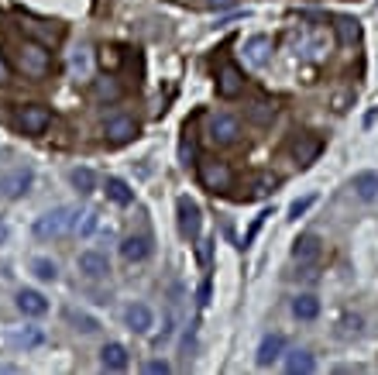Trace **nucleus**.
Returning <instances> with one entry per match:
<instances>
[{
  "mask_svg": "<svg viewBox=\"0 0 378 375\" xmlns=\"http://www.w3.org/2000/svg\"><path fill=\"white\" fill-rule=\"evenodd\" d=\"M282 351H286V338H282V334H265V338H262V345H258V355H255L258 369L275 365V362L282 358Z\"/></svg>",
  "mask_w": 378,
  "mask_h": 375,
  "instance_id": "obj_8",
  "label": "nucleus"
},
{
  "mask_svg": "<svg viewBox=\"0 0 378 375\" xmlns=\"http://www.w3.org/2000/svg\"><path fill=\"white\" fill-rule=\"evenodd\" d=\"M176 214H179V231H183V238L196 242V238H200V224H203L200 203H196V200H189V196H179Z\"/></svg>",
  "mask_w": 378,
  "mask_h": 375,
  "instance_id": "obj_2",
  "label": "nucleus"
},
{
  "mask_svg": "<svg viewBox=\"0 0 378 375\" xmlns=\"http://www.w3.org/2000/svg\"><path fill=\"white\" fill-rule=\"evenodd\" d=\"M310 207H313V196H303V200H296V203L289 207V220H299V217L306 214Z\"/></svg>",
  "mask_w": 378,
  "mask_h": 375,
  "instance_id": "obj_27",
  "label": "nucleus"
},
{
  "mask_svg": "<svg viewBox=\"0 0 378 375\" xmlns=\"http://www.w3.org/2000/svg\"><path fill=\"white\" fill-rule=\"evenodd\" d=\"M320 238L317 234H299L296 238V244H293V258L296 262H317L320 258Z\"/></svg>",
  "mask_w": 378,
  "mask_h": 375,
  "instance_id": "obj_15",
  "label": "nucleus"
},
{
  "mask_svg": "<svg viewBox=\"0 0 378 375\" xmlns=\"http://www.w3.org/2000/svg\"><path fill=\"white\" fill-rule=\"evenodd\" d=\"M69 179H73V186L80 189L83 196H86V193H93V189H97V176H93V172H90V169H73V172H69Z\"/></svg>",
  "mask_w": 378,
  "mask_h": 375,
  "instance_id": "obj_24",
  "label": "nucleus"
},
{
  "mask_svg": "<svg viewBox=\"0 0 378 375\" xmlns=\"http://www.w3.org/2000/svg\"><path fill=\"white\" fill-rule=\"evenodd\" d=\"M11 341H14L18 348H38V345L45 341V334H42L38 327H25V331H14Z\"/></svg>",
  "mask_w": 378,
  "mask_h": 375,
  "instance_id": "obj_23",
  "label": "nucleus"
},
{
  "mask_svg": "<svg viewBox=\"0 0 378 375\" xmlns=\"http://www.w3.org/2000/svg\"><path fill=\"white\" fill-rule=\"evenodd\" d=\"M210 138H214L217 145H234L241 138V121L231 117V114H217L214 121H210Z\"/></svg>",
  "mask_w": 378,
  "mask_h": 375,
  "instance_id": "obj_5",
  "label": "nucleus"
},
{
  "mask_svg": "<svg viewBox=\"0 0 378 375\" xmlns=\"http://www.w3.org/2000/svg\"><path fill=\"white\" fill-rule=\"evenodd\" d=\"M100 365H104L107 372H124V369L131 365V355H128L124 345L110 341V345H104V351H100Z\"/></svg>",
  "mask_w": 378,
  "mask_h": 375,
  "instance_id": "obj_12",
  "label": "nucleus"
},
{
  "mask_svg": "<svg viewBox=\"0 0 378 375\" xmlns=\"http://www.w3.org/2000/svg\"><path fill=\"white\" fill-rule=\"evenodd\" d=\"M255 117H258V121H265V117H275V107H269V104H258Z\"/></svg>",
  "mask_w": 378,
  "mask_h": 375,
  "instance_id": "obj_31",
  "label": "nucleus"
},
{
  "mask_svg": "<svg viewBox=\"0 0 378 375\" xmlns=\"http://www.w3.org/2000/svg\"><path fill=\"white\" fill-rule=\"evenodd\" d=\"M320 148H324V141H320V138H313V134L299 138L296 141V162L299 165H310V162L320 155Z\"/></svg>",
  "mask_w": 378,
  "mask_h": 375,
  "instance_id": "obj_20",
  "label": "nucleus"
},
{
  "mask_svg": "<svg viewBox=\"0 0 378 375\" xmlns=\"http://www.w3.org/2000/svg\"><path fill=\"white\" fill-rule=\"evenodd\" d=\"M31 272H35L42 282H55V279H59V266H55L52 258H35V262H31Z\"/></svg>",
  "mask_w": 378,
  "mask_h": 375,
  "instance_id": "obj_25",
  "label": "nucleus"
},
{
  "mask_svg": "<svg viewBox=\"0 0 378 375\" xmlns=\"http://www.w3.org/2000/svg\"><path fill=\"white\" fill-rule=\"evenodd\" d=\"M124 323H128V331H135V334H148L155 317H152V310H148L145 303H131V306L124 310Z\"/></svg>",
  "mask_w": 378,
  "mask_h": 375,
  "instance_id": "obj_13",
  "label": "nucleus"
},
{
  "mask_svg": "<svg viewBox=\"0 0 378 375\" xmlns=\"http://www.w3.org/2000/svg\"><path fill=\"white\" fill-rule=\"evenodd\" d=\"M200 179H203V186L207 189H227L231 186V169H227V162H203L200 165Z\"/></svg>",
  "mask_w": 378,
  "mask_h": 375,
  "instance_id": "obj_7",
  "label": "nucleus"
},
{
  "mask_svg": "<svg viewBox=\"0 0 378 375\" xmlns=\"http://www.w3.org/2000/svg\"><path fill=\"white\" fill-rule=\"evenodd\" d=\"M76 227H80V234H90V231L97 227V214H93V210H90V214H83V224L76 220Z\"/></svg>",
  "mask_w": 378,
  "mask_h": 375,
  "instance_id": "obj_28",
  "label": "nucleus"
},
{
  "mask_svg": "<svg viewBox=\"0 0 378 375\" xmlns=\"http://www.w3.org/2000/svg\"><path fill=\"white\" fill-rule=\"evenodd\" d=\"M52 124V110L42 104H31L21 110V131L25 134H45V128Z\"/></svg>",
  "mask_w": 378,
  "mask_h": 375,
  "instance_id": "obj_6",
  "label": "nucleus"
},
{
  "mask_svg": "<svg viewBox=\"0 0 378 375\" xmlns=\"http://www.w3.org/2000/svg\"><path fill=\"white\" fill-rule=\"evenodd\" d=\"M145 372L148 375H169V362H159V358H155V362L145 365Z\"/></svg>",
  "mask_w": 378,
  "mask_h": 375,
  "instance_id": "obj_29",
  "label": "nucleus"
},
{
  "mask_svg": "<svg viewBox=\"0 0 378 375\" xmlns=\"http://www.w3.org/2000/svg\"><path fill=\"white\" fill-rule=\"evenodd\" d=\"M241 90H244V73L234 62H224L220 73H217V93H220L224 100H234Z\"/></svg>",
  "mask_w": 378,
  "mask_h": 375,
  "instance_id": "obj_4",
  "label": "nucleus"
},
{
  "mask_svg": "<svg viewBox=\"0 0 378 375\" xmlns=\"http://www.w3.org/2000/svg\"><path fill=\"white\" fill-rule=\"evenodd\" d=\"M152 255V238L148 234H131L121 242V258L124 262H145Z\"/></svg>",
  "mask_w": 378,
  "mask_h": 375,
  "instance_id": "obj_11",
  "label": "nucleus"
},
{
  "mask_svg": "<svg viewBox=\"0 0 378 375\" xmlns=\"http://www.w3.org/2000/svg\"><path fill=\"white\" fill-rule=\"evenodd\" d=\"M18 62H21V69H25L28 76H45L49 66H52V55L45 52L42 45H21Z\"/></svg>",
  "mask_w": 378,
  "mask_h": 375,
  "instance_id": "obj_3",
  "label": "nucleus"
},
{
  "mask_svg": "<svg viewBox=\"0 0 378 375\" xmlns=\"http://www.w3.org/2000/svg\"><path fill=\"white\" fill-rule=\"evenodd\" d=\"M351 186H354V193H358L361 200H375L378 196V172H358Z\"/></svg>",
  "mask_w": 378,
  "mask_h": 375,
  "instance_id": "obj_22",
  "label": "nucleus"
},
{
  "mask_svg": "<svg viewBox=\"0 0 378 375\" xmlns=\"http://www.w3.org/2000/svg\"><path fill=\"white\" fill-rule=\"evenodd\" d=\"M76 266L86 279H107L110 275V262L107 255H100V251H83L80 258H76Z\"/></svg>",
  "mask_w": 378,
  "mask_h": 375,
  "instance_id": "obj_9",
  "label": "nucleus"
},
{
  "mask_svg": "<svg viewBox=\"0 0 378 375\" xmlns=\"http://www.w3.org/2000/svg\"><path fill=\"white\" fill-rule=\"evenodd\" d=\"M69 227H76V210L73 207H55L49 214H42L35 220V238L49 242V238H62Z\"/></svg>",
  "mask_w": 378,
  "mask_h": 375,
  "instance_id": "obj_1",
  "label": "nucleus"
},
{
  "mask_svg": "<svg viewBox=\"0 0 378 375\" xmlns=\"http://www.w3.org/2000/svg\"><path fill=\"white\" fill-rule=\"evenodd\" d=\"M31 179H35V172H31V169H14L11 176H4V183H0V189H4V196L18 200V196H25V193H28V186H31Z\"/></svg>",
  "mask_w": 378,
  "mask_h": 375,
  "instance_id": "obj_14",
  "label": "nucleus"
},
{
  "mask_svg": "<svg viewBox=\"0 0 378 375\" xmlns=\"http://www.w3.org/2000/svg\"><path fill=\"white\" fill-rule=\"evenodd\" d=\"M14 303H18V310H21L25 317H45V314H49V299L38 293V290H21V293L14 296Z\"/></svg>",
  "mask_w": 378,
  "mask_h": 375,
  "instance_id": "obj_10",
  "label": "nucleus"
},
{
  "mask_svg": "<svg viewBox=\"0 0 378 375\" xmlns=\"http://www.w3.org/2000/svg\"><path fill=\"white\" fill-rule=\"evenodd\" d=\"M207 4H210V7H234L238 0H207Z\"/></svg>",
  "mask_w": 378,
  "mask_h": 375,
  "instance_id": "obj_32",
  "label": "nucleus"
},
{
  "mask_svg": "<svg viewBox=\"0 0 378 375\" xmlns=\"http://www.w3.org/2000/svg\"><path fill=\"white\" fill-rule=\"evenodd\" d=\"M0 80H7V66H4V59H0Z\"/></svg>",
  "mask_w": 378,
  "mask_h": 375,
  "instance_id": "obj_34",
  "label": "nucleus"
},
{
  "mask_svg": "<svg viewBox=\"0 0 378 375\" xmlns=\"http://www.w3.org/2000/svg\"><path fill=\"white\" fill-rule=\"evenodd\" d=\"M269 52H272V42L265 35H255V38L248 42V62H251V66H265V62H269Z\"/></svg>",
  "mask_w": 378,
  "mask_h": 375,
  "instance_id": "obj_21",
  "label": "nucleus"
},
{
  "mask_svg": "<svg viewBox=\"0 0 378 375\" xmlns=\"http://www.w3.org/2000/svg\"><path fill=\"white\" fill-rule=\"evenodd\" d=\"M275 186H279V179H275V176H258V179H255V186H251V196H265V193L275 189Z\"/></svg>",
  "mask_w": 378,
  "mask_h": 375,
  "instance_id": "obj_26",
  "label": "nucleus"
},
{
  "mask_svg": "<svg viewBox=\"0 0 378 375\" xmlns=\"http://www.w3.org/2000/svg\"><path fill=\"white\" fill-rule=\"evenodd\" d=\"M286 372H289V375L317 372V358H313L310 351H293V355H286Z\"/></svg>",
  "mask_w": 378,
  "mask_h": 375,
  "instance_id": "obj_18",
  "label": "nucleus"
},
{
  "mask_svg": "<svg viewBox=\"0 0 378 375\" xmlns=\"http://www.w3.org/2000/svg\"><path fill=\"white\" fill-rule=\"evenodd\" d=\"M293 317L296 321H317L320 317V299L313 293H303L293 299Z\"/></svg>",
  "mask_w": 378,
  "mask_h": 375,
  "instance_id": "obj_17",
  "label": "nucleus"
},
{
  "mask_svg": "<svg viewBox=\"0 0 378 375\" xmlns=\"http://www.w3.org/2000/svg\"><path fill=\"white\" fill-rule=\"evenodd\" d=\"M107 200H114L117 207H131V203H135V189L128 186L124 179L110 176V179H107Z\"/></svg>",
  "mask_w": 378,
  "mask_h": 375,
  "instance_id": "obj_19",
  "label": "nucleus"
},
{
  "mask_svg": "<svg viewBox=\"0 0 378 375\" xmlns=\"http://www.w3.org/2000/svg\"><path fill=\"white\" fill-rule=\"evenodd\" d=\"M265 217H269V214L255 217V224H251V231H248V238H244V248H248V244L255 242V234H258V231H262V224H265Z\"/></svg>",
  "mask_w": 378,
  "mask_h": 375,
  "instance_id": "obj_30",
  "label": "nucleus"
},
{
  "mask_svg": "<svg viewBox=\"0 0 378 375\" xmlns=\"http://www.w3.org/2000/svg\"><path fill=\"white\" fill-rule=\"evenodd\" d=\"M107 138L114 141V145H121V141H131L138 134V124L131 121V117H114V121H107Z\"/></svg>",
  "mask_w": 378,
  "mask_h": 375,
  "instance_id": "obj_16",
  "label": "nucleus"
},
{
  "mask_svg": "<svg viewBox=\"0 0 378 375\" xmlns=\"http://www.w3.org/2000/svg\"><path fill=\"white\" fill-rule=\"evenodd\" d=\"M7 234H11V231H7V224H4V220H0V244L7 242Z\"/></svg>",
  "mask_w": 378,
  "mask_h": 375,
  "instance_id": "obj_33",
  "label": "nucleus"
}]
</instances>
